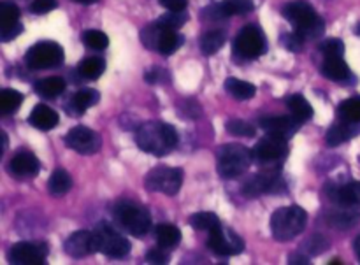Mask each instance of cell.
Returning a JSON list of instances; mask_svg holds the SVG:
<instances>
[{
    "label": "cell",
    "instance_id": "1",
    "mask_svg": "<svg viewBox=\"0 0 360 265\" xmlns=\"http://www.w3.org/2000/svg\"><path fill=\"white\" fill-rule=\"evenodd\" d=\"M136 144L144 153L165 157L178 146V132L164 122H146L137 127Z\"/></svg>",
    "mask_w": 360,
    "mask_h": 265
},
{
    "label": "cell",
    "instance_id": "2",
    "mask_svg": "<svg viewBox=\"0 0 360 265\" xmlns=\"http://www.w3.org/2000/svg\"><path fill=\"white\" fill-rule=\"evenodd\" d=\"M283 16L294 25L295 32L304 39H316L323 35L326 25L322 18L316 14L313 6H309L304 0H295L283 7Z\"/></svg>",
    "mask_w": 360,
    "mask_h": 265
},
{
    "label": "cell",
    "instance_id": "3",
    "mask_svg": "<svg viewBox=\"0 0 360 265\" xmlns=\"http://www.w3.org/2000/svg\"><path fill=\"white\" fill-rule=\"evenodd\" d=\"M306 224H308V214L302 207H280L271 216V232H273V238L276 241L287 243L297 238L299 234H302Z\"/></svg>",
    "mask_w": 360,
    "mask_h": 265
},
{
    "label": "cell",
    "instance_id": "4",
    "mask_svg": "<svg viewBox=\"0 0 360 265\" xmlns=\"http://www.w3.org/2000/svg\"><path fill=\"white\" fill-rule=\"evenodd\" d=\"M112 216L129 234L144 238L151 228V214L143 204L132 200H122L112 206Z\"/></svg>",
    "mask_w": 360,
    "mask_h": 265
},
{
    "label": "cell",
    "instance_id": "5",
    "mask_svg": "<svg viewBox=\"0 0 360 265\" xmlns=\"http://www.w3.org/2000/svg\"><path fill=\"white\" fill-rule=\"evenodd\" d=\"M253 151L243 144H225L218 151V174L224 179H236L253 164Z\"/></svg>",
    "mask_w": 360,
    "mask_h": 265
},
{
    "label": "cell",
    "instance_id": "6",
    "mask_svg": "<svg viewBox=\"0 0 360 265\" xmlns=\"http://www.w3.org/2000/svg\"><path fill=\"white\" fill-rule=\"evenodd\" d=\"M95 252L104 253L111 259H123L130 253V243L123 238L120 232H116L111 225L101 224L94 231Z\"/></svg>",
    "mask_w": 360,
    "mask_h": 265
},
{
    "label": "cell",
    "instance_id": "7",
    "mask_svg": "<svg viewBox=\"0 0 360 265\" xmlns=\"http://www.w3.org/2000/svg\"><path fill=\"white\" fill-rule=\"evenodd\" d=\"M25 62L30 69H53V67L62 65L63 49L58 42L41 41L32 46L25 55Z\"/></svg>",
    "mask_w": 360,
    "mask_h": 265
},
{
    "label": "cell",
    "instance_id": "8",
    "mask_svg": "<svg viewBox=\"0 0 360 265\" xmlns=\"http://www.w3.org/2000/svg\"><path fill=\"white\" fill-rule=\"evenodd\" d=\"M183 185V171L172 167H157L148 172L144 179V186L148 192L165 193V195H176Z\"/></svg>",
    "mask_w": 360,
    "mask_h": 265
},
{
    "label": "cell",
    "instance_id": "9",
    "mask_svg": "<svg viewBox=\"0 0 360 265\" xmlns=\"http://www.w3.org/2000/svg\"><path fill=\"white\" fill-rule=\"evenodd\" d=\"M207 248L220 257H232L239 255L245 250V241L236 234L234 231L225 227H217L210 232L207 238Z\"/></svg>",
    "mask_w": 360,
    "mask_h": 265
},
{
    "label": "cell",
    "instance_id": "10",
    "mask_svg": "<svg viewBox=\"0 0 360 265\" xmlns=\"http://www.w3.org/2000/svg\"><path fill=\"white\" fill-rule=\"evenodd\" d=\"M267 49L266 39L264 34L260 32V28L257 27H245L238 34L234 42V51L236 55H239L245 60H253L259 58L260 55H264Z\"/></svg>",
    "mask_w": 360,
    "mask_h": 265
},
{
    "label": "cell",
    "instance_id": "11",
    "mask_svg": "<svg viewBox=\"0 0 360 265\" xmlns=\"http://www.w3.org/2000/svg\"><path fill=\"white\" fill-rule=\"evenodd\" d=\"M65 144L79 155H95L102 146L101 136L88 127H74L65 136Z\"/></svg>",
    "mask_w": 360,
    "mask_h": 265
},
{
    "label": "cell",
    "instance_id": "12",
    "mask_svg": "<svg viewBox=\"0 0 360 265\" xmlns=\"http://www.w3.org/2000/svg\"><path fill=\"white\" fill-rule=\"evenodd\" d=\"M48 248L41 243H18L7 253V259L14 265H42L46 264Z\"/></svg>",
    "mask_w": 360,
    "mask_h": 265
},
{
    "label": "cell",
    "instance_id": "13",
    "mask_svg": "<svg viewBox=\"0 0 360 265\" xmlns=\"http://www.w3.org/2000/svg\"><path fill=\"white\" fill-rule=\"evenodd\" d=\"M288 144L287 139L276 134H267L264 139L257 143L253 148V158L259 162H276L287 155Z\"/></svg>",
    "mask_w": 360,
    "mask_h": 265
},
{
    "label": "cell",
    "instance_id": "14",
    "mask_svg": "<svg viewBox=\"0 0 360 265\" xmlns=\"http://www.w3.org/2000/svg\"><path fill=\"white\" fill-rule=\"evenodd\" d=\"M280 188H281L280 172L267 171L250 178L248 181L245 183V186H243V193H245L248 199H253V197H260L264 195V193L278 192Z\"/></svg>",
    "mask_w": 360,
    "mask_h": 265
},
{
    "label": "cell",
    "instance_id": "15",
    "mask_svg": "<svg viewBox=\"0 0 360 265\" xmlns=\"http://www.w3.org/2000/svg\"><path fill=\"white\" fill-rule=\"evenodd\" d=\"M7 171H9L11 176L14 178H34V176L39 174L41 171V162L30 151H20V153L14 155L9 160V165H7Z\"/></svg>",
    "mask_w": 360,
    "mask_h": 265
},
{
    "label": "cell",
    "instance_id": "16",
    "mask_svg": "<svg viewBox=\"0 0 360 265\" xmlns=\"http://www.w3.org/2000/svg\"><path fill=\"white\" fill-rule=\"evenodd\" d=\"M65 253L72 259H84L90 253L95 252V243H94V232L88 231H77L70 235L63 245Z\"/></svg>",
    "mask_w": 360,
    "mask_h": 265
},
{
    "label": "cell",
    "instance_id": "17",
    "mask_svg": "<svg viewBox=\"0 0 360 265\" xmlns=\"http://www.w3.org/2000/svg\"><path fill=\"white\" fill-rule=\"evenodd\" d=\"M299 123H302L301 119L295 118L294 115L292 116H271V118H262L260 119V127L266 130L267 134H276V136L288 137L299 129Z\"/></svg>",
    "mask_w": 360,
    "mask_h": 265
},
{
    "label": "cell",
    "instance_id": "18",
    "mask_svg": "<svg viewBox=\"0 0 360 265\" xmlns=\"http://www.w3.org/2000/svg\"><path fill=\"white\" fill-rule=\"evenodd\" d=\"M255 4L253 0H225L218 6L210 7V14H213L214 20H224V18L236 16V14H248L252 13Z\"/></svg>",
    "mask_w": 360,
    "mask_h": 265
},
{
    "label": "cell",
    "instance_id": "19",
    "mask_svg": "<svg viewBox=\"0 0 360 265\" xmlns=\"http://www.w3.org/2000/svg\"><path fill=\"white\" fill-rule=\"evenodd\" d=\"M329 199L338 206H359L360 204V183L334 186L327 192Z\"/></svg>",
    "mask_w": 360,
    "mask_h": 265
},
{
    "label": "cell",
    "instance_id": "20",
    "mask_svg": "<svg viewBox=\"0 0 360 265\" xmlns=\"http://www.w3.org/2000/svg\"><path fill=\"white\" fill-rule=\"evenodd\" d=\"M322 74L326 77H329L330 81H338V83H343V81L354 77L350 67L347 65V62L343 60V56H329L326 58V62L322 63Z\"/></svg>",
    "mask_w": 360,
    "mask_h": 265
},
{
    "label": "cell",
    "instance_id": "21",
    "mask_svg": "<svg viewBox=\"0 0 360 265\" xmlns=\"http://www.w3.org/2000/svg\"><path fill=\"white\" fill-rule=\"evenodd\" d=\"M101 101V95H98L97 90H91V88H84V90H79L77 93H74L72 101L67 104V112L69 115H83L88 108L95 105Z\"/></svg>",
    "mask_w": 360,
    "mask_h": 265
},
{
    "label": "cell",
    "instance_id": "22",
    "mask_svg": "<svg viewBox=\"0 0 360 265\" xmlns=\"http://www.w3.org/2000/svg\"><path fill=\"white\" fill-rule=\"evenodd\" d=\"M28 122H30L32 127H35L39 130H51L58 125V115L51 108H48V105L37 104L34 108V111L30 112Z\"/></svg>",
    "mask_w": 360,
    "mask_h": 265
},
{
    "label": "cell",
    "instance_id": "23",
    "mask_svg": "<svg viewBox=\"0 0 360 265\" xmlns=\"http://www.w3.org/2000/svg\"><path fill=\"white\" fill-rule=\"evenodd\" d=\"M359 220L360 213L354 206H340L327 216V224L334 228H350L357 225Z\"/></svg>",
    "mask_w": 360,
    "mask_h": 265
},
{
    "label": "cell",
    "instance_id": "24",
    "mask_svg": "<svg viewBox=\"0 0 360 265\" xmlns=\"http://www.w3.org/2000/svg\"><path fill=\"white\" fill-rule=\"evenodd\" d=\"M354 125H357V123L345 122V119H341L340 123H334L329 129V132H327V144H329V146H340V144L347 143L348 139L357 136L360 129H355Z\"/></svg>",
    "mask_w": 360,
    "mask_h": 265
},
{
    "label": "cell",
    "instance_id": "25",
    "mask_svg": "<svg viewBox=\"0 0 360 265\" xmlns=\"http://www.w3.org/2000/svg\"><path fill=\"white\" fill-rule=\"evenodd\" d=\"M224 88L231 97L238 98V101H248V98L255 97L257 93V88L252 83H246V81L238 79V77H229L225 81Z\"/></svg>",
    "mask_w": 360,
    "mask_h": 265
},
{
    "label": "cell",
    "instance_id": "26",
    "mask_svg": "<svg viewBox=\"0 0 360 265\" xmlns=\"http://www.w3.org/2000/svg\"><path fill=\"white\" fill-rule=\"evenodd\" d=\"M155 239H157L158 246L171 250L179 245V241H181V232L174 225H158L155 228Z\"/></svg>",
    "mask_w": 360,
    "mask_h": 265
},
{
    "label": "cell",
    "instance_id": "27",
    "mask_svg": "<svg viewBox=\"0 0 360 265\" xmlns=\"http://www.w3.org/2000/svg\"><path fill=\"white\" fill-rule=\"evenodd\" d=\"M63 90H65V81L58 76L46 77V79H41L39 83H35V91L46 98L58 97V95L63 93Z\"/></svg>",
    "mask_w": 360,
    "mask_h": 265
},
{
    "label": "cell",
    "instance_id": "28",
    "mask_svg": "<svg viewBox=\"0 0 360 265\" xmlns=\"http://www.w3.org/2000/svg\"><path fill=\"white\" fill-rule=\"evenodd\" d=\"M70 186H72V179H70L69 172L63 171V169H56L48 181L49 193L55 197L65 195V193L70 190Z\"/></svg>",
    "mask_w": 360,
    "mask_h": 265
},
{
    "label": "cell",
    "instance_id": "29",
    "mask_svg": "<svg viewBox=\"0 0 360 265\" xmlns=\"http://www.w3.org/2000/svg\"><path fill=\"white\" fill-rule=\"evenodd\" d=\"M183 41H185V39H183L176 30H167V28H164L160 34L157 51H160L164 56L172 55V53L178 51V49L181 48Z\"/></svg>",
    "mask_w": 360,
    "mask_h": 265
},
{
    "label": "cell",
    "instance_id": "30",
    "mask_svg": "<svg viewBox=\"0 0 360 265\" xmlns=\"http://www.w3.org/2000/svg\"><path fill=\"white\" fill-rule=\"evenodd\" d=\"M225 44V32L221 28H217V30L206 32L200 39V51L206 56L214 55L218 49H221V46Z\"/></svg>",
    "mask_w": 360,
    "mask_h": 265
},
{
    "label": "cell",
    "instance_id": "31",
    "mask_svg": "<svg viewBox=\"0 0 360 265\" xmlns=\"http://www.w3.org/2000/svg\"><path fill=\"white\" fill-rule=\"evenodd\" d=\"M287 105L288 109H290L292 115H294L297 119H301V122H306V119H309L313 116L311 104H309L301 93L290 95V97L287 98Z\"/></svg>",
    "mask_w": 360,
    "mask_h": 265
},
{
    "label": "cell",
    "instance_id": "32",
    "mask_svg": "<svg viewBox=\"0 0 360 265\" xmlns=\"http://www.w3.org/2000/svg\"><path fill=\"white\" fill-rule=\"evenodd\" d=\"M77 70H79L81 77H84V79H97L105 70V62L98 56H90V58H84L83 62H79Z\"/></svg>",
    "mask_w": 360,
    "mask_h": 265
},
{
    "label": "cell",
    "instance_id": "33",
    "mask_svg": "<svg viewBox=\"0 0 360 265\" xmlns=\"http://www.w3.org/2000/svg\"><path fill=\"white\" fill-rule=\"evenodd\" d=\"M21 102H23V95L16 90H11V88H6L0 93V112L2 115H13L20 109Z\"/></svg>",
    "mask_w": 360,
    "mask_h": 265
},
{
    "label": "cell",
    "instance_id": "34",
    "mask_svg": "<svg viewBox=\"0 0 360 265\" xmlns=\"http://www.w3.org/2000/svg\"><path fill=\"white\" fill-rule=\"evenodd\" d=\"M338 112H340V118L345 119V122L360 123V97H352L348 101L341 102Z\"/></svg>",
    "mask_w": 360,
    "mask_h": 265
},
{
    "label": "cell",
    "instance_id": "35",
    "mask_svg": "<svg viewBox=\"0 0 360 265\" xmlns=\"http://www.w3.org/2000/svg\"><path fill=\"white\" fill-rule=\"evenodd\" d=\"M190 225H192V228H195V231H206V232H211L214 231L217 227H220V220H218L217 214L213 213H197V214H192L190 216Z\"/></svg>",
    "mask_w": 360,
    "mask_h": 265
},
{
    "label": "cell",
    "instance_id": "36",
    "mask_svg": "<svg viewBox=\"0 0 360 265\" xmlns=\"http://www.w3.org/2000/svg\"><path fill=\"white\" fill-rule=\"evenodd\" d=\"M188 21V14L185 11H169L164 16L158 18L157 23L160 25L162 28H167V30H178L183 25Z\"/></svg>",
    "mask_w": 360,
    "mask_h": 265
},
{
    "label": "cell",
    "instance_id": "37",
    "mask_svg": "<svg viewBox=\"0 0 360 265\" xmlns=\"http://www.w3.org/2000/svg\"><path fill=\"white\" fill-rule=\"evenodd\" d=\"M18 20H20V9H18L16 4H0V30H2V28L13 27V25L18 23Z\"/></svg>",
    "mask_w": 360,
    "mask_h": 265
},
{
    "label": "cell",
    "instance_id": "38",
    "mask_svg": "<svg viewBox=\"0 0 360 265\" xmlns=\"http://www.w3.org/2000/svg\"><path fill=\"white\" fill-rule=\"evenodd\" d=\"M164 28L160 27L158 23H151L148 25V27L143 28V32H141V41H143V44L146 46L148 49H157L158 48V41H160V34Z\"/></svg>",
    "mask_w": 360,
    "mask_h": 265
},
{
    "label": "cell",
    "instance_id": "39",
    "mask_svg": "<svg viewBox=\"0 0 360 265\" xmlns=\"http://www.w3.org/2000/svg\"><path fill=\"white\" fill-rule=\"evenodd\" d=\"M83 42L91 49H105L109 46V39L104 32L101 30H86L83 34Z\"/></svg>",
    "mask_w": 360,
    "mask_h": 265
},
{
    "label": "cell",
    "instance_id": "40",
    "mask_svg": "<svg viewBox=\"0 0 360 265\" xmlns=\"http://www.w3.org/2000/svg\"><path fill=\"white\" fill-rule=\"evenodd\" d=\"M229 134L232 136H239V137H253L255 136V127L252 123L245 122V119H231V122L225 125Z\"/></svg>",
    "mask_w": 360,
    "mask_h": 265
},
{
    "label": "cell",
    "instance_id": "41",
    "mask_svg": "<svg viewBox=\"0 0 360 265\" xmlns=\"http://www.w3.org/2000/svg\"><path fill=\"white\" fill-rule=\"evenodd\" d=\"M329 239L323 238L322 234H315L308 239V241L302 245V248L309 253V255H320V253L327 252L329 250Z\"/></svg>",
    "mask_w": 360,
    "mask_h": 265
},
{
    "label": "cell",
    "instance_id": "42",
    "mask_svg": "<svg viewBox=\"0 0 360 265\" xmlns=\"http://www.w3.org/2000/svg\"><path fill=\"white\" fill-rule=\"evenodd\" d=\"M319 49L322 55H326V58H329V56H343L345 44L340 39H326L323 42H320Z\"/></svg>",
    "mask_w": 360,
    "mask_h": 265
},
{
    "label": "cell",
    "instance_id": "43",
    "mask_svg": "<svg viewBox=\"0 0 360 265\" xmlns=\"http://www.w3.org/2000/svg\"><path fill=\"white\" fill-rule=\"evenodd\" d=\"M304 41L306 39L302 37V35H299L297 32H294V34H285L283 37H281V44H283L285 48L292 53L301 51L302 46H304Z\"/></svg>",
    "mask_w": 360,
    "mask_h": 265
},
{
    "label": "cell",
    "instance_id": "44",
    "mask_svg": "<svg viewBox=\"0 0 360 265\" xmlns=\"http://www.w3.org/2000/svg\"><path fill=\"white\" fill-rule=\"evenodd\" d=\"M146 259L150 264H167L169 260V253H167V248H162V246H158V248H151L150 252L146 253Z\"/></svg>",
    "mask_w": 360,
    "mask_h": 265
},
{
    "label": "cell",
    "instance_id": "45",
    "mask_svg": "<svg viewBox=\"0 0 360 265\" xmlns=\"http://www.w3.org/2000/svg\"><path fill=\"white\" fill-rule=\"evenodd\" d=\"M179 115L186 118H197L200 116V105L195 101H183V108H179Z\"/></svg>",
    "mask_w": 360,
    "mask_h": 265
},
{
    "label": "cell",
    "instance_id": "46",
    "mask_svg": "<svg viewBox=\"0 0 360 265\" xmlns=\"http://www.w3.org/2000/svg\"><path fill=\"white\" fill-rule=\"evenodd\" d=\"M56 7V0H34L30 11L34 14H46Z\"/></svg>",
    "mask_w": 360,
    "mask_h": 265
},
{
    "label": "cell",
    "instance_id": "47",
    "mask_svg": "<svg viewBox=\"0 0 360 265\" xmlns=\"http://www.w3.org/2000/svg\"><path fill=\"white\" fill-rule=\"evenodd\" d=\"M21 32H23V27H21L20 23H16L9 28H2V30H0V39H2L4 42H9L13 41V39H16Z\"/></svg>",
    "mask_w": 360,
    "mask_h": 265
},
{
    "label": "cell",
    "instance_id": "48",
    "mask_svg": "<svg viewBox=\"0 0 360 265\" xmlns=\"http://www.w3.org/2000/svg\"><path fill=\"white\" fill-rule=\"evenodd\" d=\"M167 79H169V74L162 69H153L146 74V83H150V84L165 83Z\"/></svg>",
    "mask_w": 360,
    "mask_h": 265
},
{
    "label": "cell",
    "instance_id": "49",
    "mask_svg": "<svg viewBox=\"0 0 360 265\" xmlns=\"http://www.w3.org/2000/svg\"><path fill=\"white\" fill-rule=\"evenodd\" d=\"M158 2L169 11H185L188 6V0H158Z\"/></svg>",
    "mask_w": 360,
    "mask_h": 265
},
{
    "label": "cell",
    "instance_id": "50",
    "mask_svg": "<svg viewBox=\"0 0 360 265\" xmlns=\"http://www.w3.org/2000/svg\"><path fill=\"white\" fill-rule=\"evenodd\" d=\"M288 264H292V265H308L309 259L306 255H301V253H292V255L288 257Z\"/></svg>",
    "mask_w": 360,
    "mask_h": 265
},
{
    "label": "cell",
    "instance_id": "51",
    "mask_svg": "<svg viewBox=\"0 0 360 265\" xmlns=\"http://www.w3.org/2000/svg\"><path fill=\"white\" fill-rule=\"evenodd\" d=\"M354 248H355V253H357V257L360 259V235L357 239H355V245H354Z\"/></svg>",
    "mask_w": 360,
    "mask_h": 265
},
{
    "label": "cell",
    "instance_id": "52",
    "mask_svg": "<svg viewBox=\"0 0 360 265\" xmlns=\"http://www.w3.org/2000/svg\"><path fill=\"white\" fill-rule=\"evenodd\" d=\"M74 2L84 4V6H88V4H95V2H97V0H74Z\"/></svg>",
    "mask_w": 360,
    "mask_h": 265
},
{
    "label": "cell",
    "instance_id": "53",
    "mask_svg": "<svg viewBox=\"0 0 360 265\" xmlns=\"http://www.w3.org/2000/svg\"><path fill=\"white\" fill-rule=\"evenodd\" d=\"M329 264H333V265H334V264H341V260H340V259H333Z\"/></svg>",
    "mask_w": 360,
    "mask_h": 265
},
{
    "label": "cell",
    "instance_id": "54",
    "mask_svg": "<svg viewBox=\"0 0 360 265\" xmlns=\"http://www.w3.org/2000/svg\"><path fill=\"white\" fill-rule=\"evenodd\" d=\"M355 34H357L359 37H360V23L357 25V27H355Z\"/></svg>",
    "mask_w": 360,
    "mask_h": 265
}]
</instances>
